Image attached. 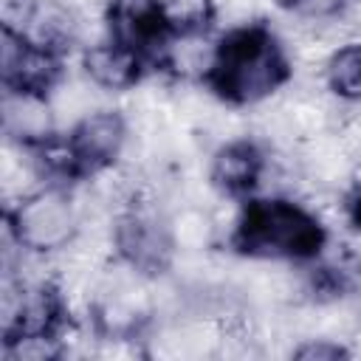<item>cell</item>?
Wrapping results in <instances>:
<instances>
[{
  "label": "cell",
  "mask_w": 361,
  "mask_h": 361,
  "mask_svg": "<svg viewBox=\"0 0 361 361\" xmlns=\"http://www.w3.org/2000/svg\"><path fill=\"white\" fill-rule=\"evenodd\" d=\"M220 62L212 87L237 107H254L274 99L290 82V62L279 37L265 25L220 34Z\"/></svg>",
  "instance_id": "obj_1"
},
{
  "label": "cell",
  "mask_w": 361,
  "mask_h": 361,
  "mask_svg": "<svg viewBox=\"0 0 361 361\" xmlns=\"http://www.w3.org/2000/svg\"><path fill=\"white\" fill-rule=\"evenodd\" d=\"M324 240V226L296 197H248L231 245L248 257L307 262Z\"/></svg>",
  "instance_id": "obj_2"
},
{
  "label": "cell",
  "mask_w": 361,
  "mask_h": 361,
  "mask_svg": "<svg viewBox=\"0 0 361 361\" xmlns=\"http://www.w3.org/2000/svg\"><path fill=\"white\" fill-rule=\"evenodd\" d=\"M6 223L23 248L37 254H59L82 226L71 186L45 183L6 209Z\"/></svg>",
  "instance_id": "obj_3"
},
{
  "label": "cell",
  "mask_w": 361,
  "mask_h": 361,
  "mask_svg": "<svg viewBox=\"0 0 361 361\" xmlns=\"http://www.w3.org/2000/svg\"><path fill=\"white\" fill-rule=\"evenodd\" d=\"M220 45H223V37L214 28L169 31L149 68L166 73L172 82L212 85L217 62H220Z\"/></svg>",
  "instance_id": "obj_4"
},
{
  "label": "cell",
  "mask_w": 361,
  "mask_h": 361,
  "mask_svg": "<svg viewBox=\"0 0 361 361\" xmlns=\"http://www.w3.org/2000/svg\"><path fill=\"white\" fill-rule=\"evenodd\" d=\"M85 175L113 166L124 158V149L130 144V121L124 110L116 107H102L82 118L71 133H68Z\"/></svg>",
  "instance_id": "obj_5"
},
{
  "label": "cell",
  "mask_w": 361,
  "mask_h": 361,
  "mask_svg": "<svg viewBox=\"0 0 361 361\" xmlns=\"http://www.w3.org/2000/svg\"><path fill=\"white\" fill-rule=\"evenodd\" d=\"M79 68L104 93H130L144 82L149 62L135 45L107 37L79 51Z\"/></svg>",
  "instance_id": "obj_6"
},
{
  "label": "cell",
  "mask_w": 361,
  "mask_h": 361,
  "mask_svg": "<svg viewBox=\"0 0 361 361\" xmlns=\"http://www.w3.org/2000/svg\"><path fill=\"white\" fill-rule=\"evenodd\" d=\"M0 116H3V135L25 147H39L56 133H62L56 124L51 99L42 90L3 87Z\"/></svg>",
  "instance_id": "obj_7"
},
{
  "label": "cell",
  "mask_w": 361,
  "mask_h": 361,
  "mask_svg": "<svg viewBox=\"0 0 361 361\" xmlns=\"http://www.w3.org/2000/svg\"><path fill=\"white\" fill-rule=\"evenodd\" d=\"M265 147L254 138H240L212 149L209 178L220 195L228 197H254L259 178L265 172Z\"/></svg>",
  "instance_id": "obj_8"
},
{
  "label": "cell",
  "mask_w": 361,
  "mask_h": 361,
  "mask_svg": "<svg viewBox=\"0 0 361 361\" xmlns=\"http://www.w3.org/2000/svg\"><path fill=\"white\" fill-rule=\"evenodd\" d=\"M104 96L107 93L96 82H90L82 73V68L73 71V73H68V68H65V73L48 90V99H51V107H54V116H56V124H59L62 133H71L82 118L107 107L102 102Z\"/></svg>",
  "instance_id": "obj_9"
},
{
  "label": "cell",
  "mask_w": 361,
  "mask_h": 361,
  "mask_svg": "<svg viewBox=\"0 0 361 361\" xmlns=\"http://www.w3.org/2000/svg\"><path fill=\"white\" fill-rule=\"evenodd\" d=\"M166 237L172 254H206L220 240L212 209L197 203H178L166 212Z\"/></svg>",
  "instance_id": "obj_10"
},
{
  "label": "cell",
  "mask_w": 361,
  "mask_h": 361,
  "mask_svg": "<svg viewBox=\"0 0 361 361\" xmlns=\"http://www.w3.org/2000/svg\"><path fill=\"white\" fill-rule=\"evenodd\" d=\"M324 85L336 99L361 104V39L344 42L333 51L324 65Z\"/></svg>",
  "instance_id": "obj_11"
},
{
  "label": "cell",
  "mask_w": 361,
  "mask_h": 361,
  "mask_svg": "<svg viewBox=\"0 0 361 361\" xmlns=\"http://www.w3.org/2000/svg\"><path fill=\"white\" fill-rule=\"evenodd\" d=\"M214 0H161V17L169 31L214 28Z\"/></svg>",
  "instance_id": "obj_12"
},
{
  "label": "cell",
  "mask_w": 361,
  "mask_h": 361,
  "mask_svg": "<svg viewBox=\"0 0 361 361\" xmlns=\"http://www.w3.org/2000/svg\"><path fill=\"white\" fill-rule=\"evenodd\" d=\"M290 355L299 361H338L353 355V347L333 336H305L290 347Z\"/></svg>",
  "instance_id": "obj_13"
},
{
  "label": "cell",
  "mask_w": 361,
  "mask_h": 361,
  "mask_svg": "<svg viewBox=\"0 0 361 361\" xmlns=\"http://www.w3.org/2000/svg\"><path fill=\"white\" fill-rule=\"evenodd\" d=\"M347 0H296L290 6L288 14L299 17V20H310V23H322V20H333L341 14Z\"/></svg>",
  "instance_id": "obj_14"
},
{
  "label": "cell",
  "mask_w": 361,
  "mask_h": 361,
  "mask_svg": "<svg viewBox=\"0 0 361 361\" xmlns=\"http://www.w3.org/2000/svg\"><path fill=\"white\" fill-rule=\"evenodd\" d=\"M293 3H296V0H271V6H276V8H282V11H290Z\"/></svg>",
  "instance_id": "obj_15"
}]
</instances>
